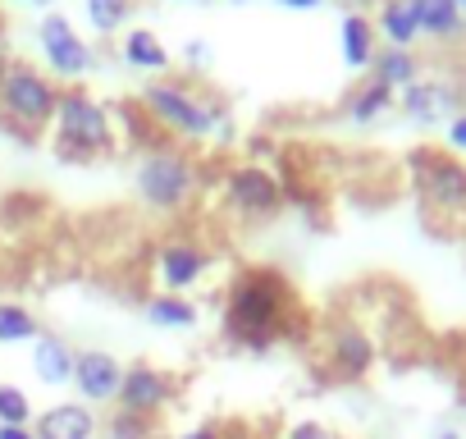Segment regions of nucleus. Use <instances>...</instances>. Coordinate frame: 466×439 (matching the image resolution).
I'll use <instances>...</instances> for the list:
<instances>
[{
	"mask_svg": "<svg viewBox=\"0 0 466 439\" xmlns=\"http://www.w3.org/2000/svg\"><path fill=\"white\" fill-rule=\"evenodd\" d=\"M289 311H293L289 284L270 271H248L228 289L224 334L238 348H270L289 334Z\"/></svg>",
	"mask_w": 466,
	"mask_h": 439,
	"instance_id": "f257e3e1",
	"label": "nucleus"
},
{
	"mask_svg": "<svg viewBox=\"0 0 466 439\" xmlns=\"http://www.w3.org/2000/svg\"><path fill=\"white\" fill-rule=\"evenodd\" d=\"M142 110L151 115L156 128L183 138V142H210L224 128V106L210 101L206 92L178 83V78H156L142 87Z\"/></svg>",
	"mask_w": 466,
	"mask_h": 439,
	"instance_id": "f03ea898",
	"label": "nucleus"
},
{
	"mask_svg": "<svg viewBox=\"0 0 466 439\" xmlns=\"http://www.w3.org/2000/svg\"><path fill=\"white\" fill-rule=\"evenodd\" d=\"M133 188H137V201L156 215H178L197 201L201 192V165L178 151V147H151L137 169H133Z\"/></svg>",
	"mask_w": 466,
	"mask_h": 439,
	"instance_id": "7ed1b4c3",
	"label": "nucleus"
},
{
	"mask_svg": "<svg viewBox=\"0 0 466 439\" xmlns=\"http://www.w3.org/2000/svg\"><path fill=\"white\" fill-rule=\"evenodd\" d=\"M51 133H56V151L60 156H74V160L115 151V119H110V110L83 83L78 87H60Z\"/></svg>",
	"mask_w": 466,
	"mask_h": 439,
	"instance_id": "20e7f679",
	"label": "nucleus"
},
{
	"mask_svg": "<svg viewBox=\"0 0 466 439\" xmlns=\"http://www.w3.org/2000/svg\"><path fill=\"white\" fill-rule=\"evenodd\" d=\"M56 101H60L56 78L46 69L28 65V60H15L5 69V78H0V119H5L15 133H24V138L51 128Z\"/></svg>",
	"mask_w": 466,
	"mask_h": 439,
	"instance_id": "39448f33",
	"label": "nucleus"
},
{
	"mask_svg": "<svg viewBox=\"0 0 466 439\" xmlns=\"http://www.w3.org/2000/svg\"><path fill=\"white\" fill-rule=\"evenodd\" d=\"M411 179L420 201L443 215V220H461L466 215V160L443 156V151H416L411 156Z\"/></svg>",
	"mask_w": 466,
	"mask_h": 439,
	"instance_id": "423d86ee",
	"label": "nucleus"
},
{
	"mask_svg": "<svg viewBox=\"0 0 466 439\" xmlns=\"http://www.w3.org/2000/svg\"><path fill=\"white\" fill-rule=\"evenodd\" d=\"M37 46H42V60H46V74L51 78H65V87H78V78L92 74L96 65V51L92 42H83V33L65 19V15H42L37 24Z\"/></svg>",
	"mask_w": 466,
	"mask_h": 439,
	"instance_id": "0eeeda50",
	"label": "nucleus"
},
{
	"mask_svg": "<svg viewBox=\"0 0 466 439\" xmlns=\"http://www.w3.org/2000/svg\"><path fill=\"white\" fill-rule=\"evenodd\" d=\"M174 398H178V380H174L169 371H160V366H151V362H133V366H124L115 407H119V412H133V416H142V421H156Z\"/></svg>",
	"mask_w": 466,
	"mask_h": 439,
	"instance_id": "6e6552de",
	"label": "nucleus"
},
{
	"mask_svg": "<svg viewBox=\"0 0 466 439\" xmlns=\"http://www.w3.org/2000/svg\"><path fill=\"white\" fill-rule=\"evenodd\" d=\"M224 197L243 220H270L284 206V183L261 165H238L224 179Z\"/></svg>",
	"mask_w": 466,
	"mask_h": 439,
	"instance_id": "1a4fd4ad",
	"label": "nucleus"
},
{
	"mask_svg": "<svg viewBox=\"0 0 466 439\" xmlns=\"http://www.w3.org/2000/svg\"><path fill=\"white\" fill-rule=\"evenodd\" d=\"M210 266H215V257L201 248V243H192V239H169V243H160V252H156V284H160V293H187V289H197L206 275H210Z\"/></svg>",
	"mask_w": 466,
	"mask_h": 439,
	"instance_id": "9d476101",
	"label": "nucleus"
},
{
	"mask_svg": "<svg viewBox=\"0 0 466 439\" xmlns=\"http://www.w3.org/2000/svg\"><path fill=\"white\" fill-rule=\"evenodd\" d=\"M119 380H124V362L106 348H83L78 362H74V389H78V403L87 407H106L119 398Z\"/></svg>",
	"mask_w": 466,
	"mask_h": 439,
	"instance_id": "9b49d317",
	"label": "nucleus"
},
{
	"mask_svg": "<svg viewBox=\"0 0 466 439\" xmlns=\"http://www.w3.org/2000/svg\"><path fill=\"white\" fill-rule=\"evenodd\" d=\"M375 366V339L357 325V321H343L329 330V375L334 380H361L370 375Z\"/></svg>",
	"mask_w": 466,
	"mask_h": 439,
	"instance_id": "f8f14e48",
	"label": "nucleus"
},
{
	"mask_svg": "<svg viewBox=\"0 0 466 439\" xmlns=\"http://www.w3.org/2000/svg\"><path fill=\"white\" fill-rule=\"evenodd\" d=\"M33 434L37 439H96L101 434V421L87 403L69 398V403H51L46 412L33 416Z\"/></svg>",
	"mask_w": 466,
	"mask_h": 439,
	"instance_id": "ddd939ff",
	"label": "nucleus"
},
{
	"mask_svg": "<svg viewBox=\"0 0 466 439\" xmlns=\"http://www.w3.org/2000/svg\"><path fill=\"white\" fill-rule=\"evenodd\" d=\"M398 106H402V115H407L411 124L434 128V124H443V119L452 115V87L439 83V78H416L411 87H402Z\"/></svg>",
	"mask_w": 466,
	"mask_h": 439,
	"instance_id": "4468645a",
	"label": "nucleus"
},
{
	"mask_svg": "<svg viewBox=\"0 0 466 439\" xmlns=\"http://www.w3.org/2000/svg\"><path fill=\"white\" fill-rule=\"evenodd\" d=\"M74 362H78V352H74L60 334H37V339H33V375H37L46 389L74 384Z\"/></svg>",
	"mask_w": 466,
	"mask_h": 439,
	"instance_id": "2eb2a0df",
	"label": "nucleus"
},
{
	"mask_svg": "<svg viewBox=\"0 0 466 439\" xmlns=\"http://www.w3.org/2000/svg\"><path fill=\"white\" fill-rule=\"evenodd\" d=\"M339 51H343V65L352 69V74H366L370 65H375V56H380V33H375V24L366 19V15H343V24H339Z\"/></svg>",
	"mask_w": 466,
	"mask_h": 439,
	"instance_id": "dca6fc26",
	"label": "nucleus"
},
{
	"mask_svg": "<svg viewBox=\"0 0 466 439\" xmlns=\"http://www.w3.org/2000/svg\"><path fill=\"white\" fill-rule=\"evenodd\" d=\"M370 24H375L380 42H384V46H398V51H411V46H416V37H420L411 0H384L380 15H375Z\"/></svg>",
	"mask_w": 466,
	"mask_h": 439,
	"instance_id": "f3484780",
	"label": "nucleus"
},
{
	"mask_svg": "<svg viewBox=\"0 0 466 439\" xmlns=\"http://www.w3.org/2000/svg\"><path fill=\"white\" fill-rule=\"evenodd\" d=\"M119 56H124V65L137 69V74H165V69L174 65L169 51H165V42H160L151 28H128L124 42H119Z\"/></svg>",
	"mask_w": 466,
	"mask_h": 439,
	"instance_id": "a211bd4d",
	"label": "nucleus"
},
{
	"mask_svg": "<svg viewBox=\"0 0 466 439\" xmlns=\"http://www.w3.org/2000/svg\"><path fill=\"white\" fill-rule=\"evenodd\" d=\"M370 78L384 83L389 92H402V87H411V83L420 78V60H416V51L380 46V56H375V65H370Z\"/></svg>",
	"mask_w": 466,
	"mask_h": 439,
	"instance_id": "6ab92c4d",
	"label": "nucleus"
},
{
	"mask_svg": "<svg viewBox=\"0 0 466 439\" xmlns=\"http://www.w3.org/2000/svg\"><path fill=\"white\" fill-rule=\"evenodd\" d=\"M411 10H416V28L420 37H457L461 33V10H457V0H411Z\"/></svg>",
	"mask_w": 466,
	"mask_h": 439,
	"instance_id": "aec40b11",
	"label": "nucleus"
},
{
	"mask_svg": "<svg viewBox=\"0 0 466 439\" xmlns=\"http://www.w3.org/2000/svg\"><path fill=\"white\" fill-rule=\"evenodd\" d=\"M147 321L160 325V330H192L201 321V311H197V302H187L178 293H156L147 302Z\"/></svg>",
	"mask_w": 466,
	"mask_h": 439,
	"instance_id": "412c9836",
	"label": "nucleus"
},
{
	"mask_svg": "<svg viewBox=\"0 0 466 439\" xmlns=\"http://www.w3.org/2000/svg\"><path fill=\"white\" fill-rule=\"evenodd\" d=\"M389 106H393V92L384 87V83H375V78H366L352 97H348V106H343V115L352 119V124H375L380 115H389Z\"/></svg>",
	"mask_w": 466,
	"mask_h": 439,
	"instance_id": "4be33fe9",
	"label": "nucleus"
},
{
	"mask_svg": "<svg viewBox=\"0 0 466 439\" xmlns=\"http://www.w3.org/2000/svg\"><path fill=\"white\" fill-rule=\"evenodd\" d=\"M83 10H87V24H92L96 37H115L133 19V0H87Z\"/></svg>",
	"mask_w": 466,
	"mask_h": 439,
	"instance_id": "5701e85b",
	"label": "nucleus"
},
{
	"mask_svg": "<svg viewBox=\"0 0 466 439\" xmlns=\"http://www.w3.org/2000/svg\"><path fill=\"white\" fill-rule=\"evenodd\" d=\"M42 334V325H37V316L28 311V307H19V302H0V343H33Z\"/></svg>",
	"mask_w": 466,
	"mask_h": 439,
	"instance_id": "b1692460",
	"label": "nucleus"
},
{
	"mask_svg": "<svg viewBox=\"0 0 466 439\" xmlns=\"http://www.w3.org/2000/svg\"><path fill=\"white\" fill-rule=\"evenodd\" d=\"M33 398L19 384H0V425H33Z\"/></svg>",
	"mask_w": 466,
	"mask_h": 439,
	"instance_id": "393cba45",
	"label": "nucleus"
},
{
	"mask_svg": "<svg viewBox=\"0 0 466 439\" xmlns=\"http://www.w3.org/2000/svg\"><path fill=\"white\" fill-rule=\"evenodd\" d=\"M151 434H156V421H142V416L119 412V407H115V416L106 421V439H151Z\"/></svg>",
	"mask_w": 466,
	"mask_h": 439,
	"instance_id": "a878e982",
	"label": "nucleus"
},
{
	"mask_svg": "<svg viewBox=\"0 0 466 439\" xmlns=\"http://www.w3.org/2000/svg\"><path fill=\"white\" fill-rule=\"evenodd\" d=\"M284 439H339V434H334V425H325V421H293V425L284 430Z\"/></svg>",
	"mask_w": 466,
	"mask_h": 439,
	"instance_id": "bb28decb",
	"label": "nucleus"
},
{
	"mask_svg": "<svg viewBox=\"0 0 466 439\" xmlns=\"http://www.w3.org/2000/svg\"><path fill=\"white\" fill-rule=\"evenodd\" d=\"M183 56H187V60H192L197 69H206V65L215 60V56H210V46H206V37H192V42L183 46Z\"/></svg>",
	"mask_w": 466,
	"mask_h": 439,
	"instance_id": "cd10ccee",
	"label": "nucleus"
},
{
	"mask_svg": "<svg viewBox=\"0 0 466 439\" xmlns=\"http://www.w3.org/2000/svg\"><path fill=\"white\" fill-rule=\"evenodd\" d=\"M448 147L452 151H466V110L448 119Z\"/></svg>",
	"mask_w": 466,
	"mask_h": 439,
	"instance_id": "c85d7f7f",
	"label": "nucleus"
},
{
	"mask_svg": "<svg viewBox=\"0 0 466 439\" xmlns=\"http://www.w3.org/2000/svg\"><path fill=\"white\" fill-rule=\"evenodd\" d=\"M174 439H228V434H224L219 425L206 421V425H192V430H183V434H174Z\"/></svg>",
	"mask_w": 466,
	"mask_h": 439,
	"instance_id": "c756f323",
	"label": "nucleus"
},
{
	"mask_svg": "<svg viewBox=\"0 0 466 439\" xmlns=\"http://www.w3.org/2000/svg\"><path fill=\"white\" fill-rule=\"evenodd\" d=\"M10 65H15V56H10V33H5V24H0V78H5Z\"/></svg>",
	"mask_w": 466,
	"mask_h": 439,
	"instance_id": "7c9ffc66",
	"label": "nucleus"
},
{
	"mask_svg": "<svg viewBox=\"0 0 466 439\" xmlns=\"http://www.w3.org/2000/svg\"><path fill=\"white\" fill-rule=\"evenodd\" d=\"M275 5H284V10H298V15H307V10H320L325 0H275Z\"/></svg>",
	"mask_w": 466,
	"mask_h": 439,
	"instance_id": "2f4dec72",
	"label": "nucleus"
},
{
	"mask_svg": "<svg viewBox=\"0 0 466 439\" xmlns=\"http://www.w3.org/2000/svg\"><path fill=\"white\" fill-rule=\"evenodd\" d=\"M0 439H37L33 425H0Z\"/></svg>",
	"mask_w": 466,
	"mask_h": 439,
	"instance_id": "473e14b6",
	"label": "nucleus"
},
{
	"mask_svg": "<svg viewBox=\"0 0 466 439\" xmlns=\"http://www.w3.org/2000/svg\"><path fill=\"white\" fill-rule=\"evenodd\" d=\"M434 439H461V434H457V430H439Z\"/></svg>",
	"mask_w": 466,
	"mask_h": 439,
	"instance_id": "72a5a7b5",
	"label": "nucleus"
},
{
	"mask_svg": "<svg viewBox=\"0 0 466 439\" xmlns=\"http://www.w3.org/2000/svg\"><path fill=\"white\" fill-rule=\"evenodd\" d=\"M19 5H37V10H42V0H19Z\"/></svg>",
	"mask_w": 466,
	"mask_h": 439,
	"instance_id": "f704fd0d",
	"label": "nucleus"
},
{
	"mask_svg": "<svg viewBox=\"0 0 466 439\" xmlns=\"http://www.w3.org/2000/svg\"><path fill=\"white\" fill-rule=\"evenodd\" d=\"M233 5H252V0H233Z\"/></svg>",
	"mask_w": 466,
	"mask_h": 439,
	"instance_id": "c9c22d12",
	"label": "nucleus"
},
{
	"mask_svg": "<svg viewBox=\"0 0 466 439\" xmlns=\"http://www.w3.org/2000/svg\"><path fill=\"white\" fill-rule=\"evenodd\" d=\"M46 5H56V0H42V10H46Z\"/></svg>",
	"mask_w": 466,
	"mask_h": 439,
	"instance_id": "e433bc0d",
	"label": "nucleus"
}]
</instances>
